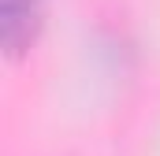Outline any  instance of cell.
<instances>
[{
	"mask_svg": "<svg viewBox=\"0 0 160 156\" xmlns=\"http://www.w3.org/2000/svg\"><path fill=\"white\" fill-rule=\"evenodd\" d=\"M45 0H0V45L8 56L26 52L41 30Z\"/></svg>",
	"mask_w": 160,
	"mask_h": 156,
	"instance_id": "1",
	"label": "cell"
}]
</instances>
